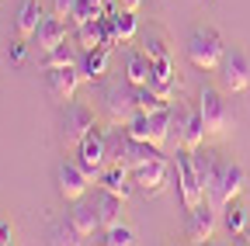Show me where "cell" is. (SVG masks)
<instances>
[{
    "instance_id": "cell-1",
    "label": "cell",
    "mask_w": 250,
    "mask_h": 246,
    "mask_svg": "<svg viewBox=\"0 0 250 246\" xmlns=\"http://www.w3.org/2000/svg\"><path fill=\"white\" fill-rule=\"evenodd\" d=\"M170 121H174V108H160V111H153V114H143L136 111L129 121H125V132H129L132 139L139 142H153V146H164L170 139Z\"/></svg>"
},
{
    "instance_id": "cell-2",
    "label": "cell",
    "mask_w": 250,
    "mask_h": 246,
    "mask_svg": "<svg viewBox=\"0 0 250 246\" xmlns=\"http://www.w3.org/2000/svg\"><path fill=\"white\" fill-rule=\"evenodd\" d=\"M188 59L198 66V70H219L226 59V45H223V35L212 32V28H198L188 42Z\"/></svg>"
},
{
    "instance_id": "cell-3",
    "label": "cell",
    "mask_w": 250,
    "mask_h": 246,
    "mask_svg": "<svg viewBox=\"0 0 250 246\" xmlns=\"http://www.w3.org/2000/svg\"><path fill=\"white\" fill-rule=\"evenodd\" d=\"M174 173H177V191H181V205L184 211H191L205 201V191H202V180L195 173V163H191V152L181 149L177 152V163H174Z\"/></svg>"
},
{
    "instance_id": "cell-4",
    "label": "cell",
    "mask_w": 250,
    "mask_h": 246,
    "mask_svg": "<svg viewBox=\"0 0 250 246\" xmlns=\"http://www.w3.org/2000/svg\"><path fill=\"white\" fill-rule=\"evenodd\" d=\"M198 111H202V121H205V132H215V135H219V132L233 129V111H229V104L223 101L219 90H212V87L202 90Z\"/></svg>"
},
{
    "instance_id": "cell-5",
    "label": "cell",
    "mask_w": 250,
    "mask_h": 246,
    "mask_svg": "<svg viewBox=\"0 0 250 246\" xmlns=\"http://www.w3.org/2000/svg\"><path fill=\"white\" fill-rule=\"evenodd\" d=\"M94 229H101V219H98V205H77L70 215H66V226L59 229V243H80L87 236H94Z\"/></svg>"
},
{
    "instance_id": "cell-6",
    "label": "cell",
    "mask_w": 250,
    "mask_h": 246,
    "mask_svg": "<svg viewBox=\"0 0 250 246\" xmlns=\"http://www.w3.org/2000/svg\"><path fill=\"white\" fill-rule=\"evenodd\" d=\"M191 163H195V173H198V180H202L205 201L212 205V198H215V191H219V180H223L226 163L219 160L215 152H202V149H195V152H191Z\"/></svg>"
},
{
    "instance_id": "cell-7",
    "label": "cell",
    "mask_w": 250,
    "mask_h": 246,
    "mask_svg": "<svg viewBox=\"0 0 250 246\" xmlns=\"http://www.w3.org/2000/svg\"><path fill=\"white\" fill-rule=\"evenodd\" d=\"M94 129H98V121H94L90 108H83V104L66 108V118H62V139H66V146H80Z\"/></svg>"
},
{
    "instance_id": "cell-8",
    "label": "cell",
    "mask_w": 250,
    "mask_h": 246,
    "mask_svg": "<svg viewBox=\"0 0 250 246\" xmlns=\"http://www.w3.org/2000/svg\"><path fill=\"white\" fill-rule=\"evenodd\" d=\"M77 160H80V167H83L90 177H98V173L104 170V163H108V139L94 129V132L77 146Z\"/></svg>"
},
{
    "instance_id": "cell-9",
    "label": "cell",
    "mask_w": 250,
    "mask_h": 246,
    "mask_svg": "<svg viewBox=\"0 0 250 246\" xmlns=\"http://www.w3.org/2000/svg\"><path fill=\"white\" fill-rule=\"evenodd\" d=\"M56 184H59V194L66 201H80L87 184H90V173L80 167V160H66L59 167V173H56Z\"/></svg>"
},
{
    "instance_id": "cell-10",
    "label": "cell",
    "mask_w": 250,
    "mask_h": 246,
    "mask_svg": "<svg viewBox=\"0 0 250 246\" xmlns=\"http://www.w3.org/2000/svg\"><path fill=\"white\" fill-rule=\"evenodd\" d=\"M132 177L136 184L146 191V194H160L167 188V177H170V163L164 156H156V160H146L139 167H132Z\"/></svg>"
},
{
    "instance_id": "cell-11",
    "label": "cell",
    "mask_w": 250,
    "mask_h": 246,
    "mask_svg": "<svg viewBox=\"0 0 250 246\" xmlns=\"http://www.w3.org/2000/svg\"><path fill=\"white\" fill-rule=\"evenodd\" d=\"M219 70H223V90H229V94H240L250 87V59L243 52H226Z\"/></svg>"
},
{
    "instance_id": "cell-12",
    "label": "cell",
    "mask_w": 250,
    "mask_h": 246,
    "mask_svg": "<svg viewBox=\"0 0 250 246\" xmlns=\"http://www.w3.org/2000/svg\"><path fill=\"white\" fill-rule=\"evenodd\" d=\"M243 184H247V173H243V167H236V163H226V170H223V180H219V191H215V198H212V208H215V211H226V205H233V201L240 198Z\"/></svg>"
},
{
    "instance_id": "cell-13",
    "label": "cell",
    "mask_w": 250,
    "mask_h": 246,
    "mask_svg": "<svg viewBox=\"0 0 250 246\" xmlns=\"http://www.w3.org/2000/svg\"><path fill=\"white\" fill-rule=\"evenodd\" d=\"M80 70L77 66H56V70H45V80H49V94L59 97V101H70L80 87Z\"/></svg>"
},
{
    "instance_id": "cell-14",
    "label": "cell",
    "mask_w": 250,
    "mask_h": 246,
    "mask_svg": "<svg viewBox=\"0 0 250 246\" xmlns=\"http://www.w3.org/2000/svg\"><path fill=\"white\" fill-rule=\"evenodd\" d=\"M188 215H191V222H188V236H191L195 243L212 239V232H215V208L208 201H202L198 208H191Z\"/></svg>"
},
{
    "instance_id": "cell-15",
    "label": "cell",
    "mask_w": 250,
    "mask_h": 246,
    "mask_svg": "<svg viewBox=\"0 0 250 246\" xmlns=\"http://www.w3.org/2000/svg\"><path fill=\"white\" fill-rule=\"evenodd\" d=\"M66 32H70V24L62 21L59 14H52V18H42L39 32H35V42H39L42 52H49V49H56V45L66 42Z\"/></svg>"
},
{
    "instance_id": "cell-16",
    "label": "cell",
    "mask_w": 250,
    "mask_h": 246,
    "mask_svg": "<svg viewBox=\"0 0 250 246\" xmlns=\"http://www.w3.org/2000/svg\"><path fill=\"white\" fill-rule=\"evenodd\" d=\"M156 97L170 101L174 97V66L170 59H160V63H149V83H146Z\"/></svg>"
},
{
    "instance_id": "cell-17",
    "label": "cell",
    "mask_w": 250,
    "mask_h": 246,
    "mask_svg": "<svg viewBox=\"0 0 250 246\" xmlns=\"http://www.w3.org/2000/svg\"><path fill=\"white\" fill-rule=\"evenodd\" d=\"M73 42H77L80 52H90V49L104 45V24H101V18H90V21L77 24L73 28Z\"/></svg>"
},
{
    "instance_id": "cell-18",
    "label": "cell",
    "mask_w": 250,
    "mask_h": 246,
    "mask_svg": "<svg viewBox=\"0 0 250 246\" xmlns=\"http://www.w3.org/2000/svg\"><path fill=\"white\" fill-rule=\"evenodd\" d=\"M39 24H42V4L39 0H24L21 4V11H18V38H35V32H39Z\"/></svg>"
},
{
    "instance_id": "cell-19",
    "label": "cell",
    "mask_w": 250,
    "mask_h": 246,
    "mask_svg": "<svg viewBox=\"0 0 250 246\" xmlns=\"http://www.w3.org/2000/svg\"><path fill=\"white\" fill-rule=\"evenodd\" d=\"M108 63H111V45H98V49H90V52H83V76L87 80H98V76H104L108 73Z\"/></svg>"
},
{
    "instance_id": "cell-20",
    "label": "cell",
    "mask_w": 250,
    "mask_h": 246,
    "mask_svg": "<svg viewBox=\"0 0 250 246\" xmlns=\"http://www.w3.org/2000/svg\"><path fill=\"white\" fill-rule=\"evenodd\" d=\"M129 170L132 167H125V163H115L108 170H101V188L111 191V194H122V198H129Z\"/></svg>"
},
{
    "instance_id": "cell-21",
    "label": "cell",
    "mask_w": 250,
    "mask_h": 246,
    "mask_svg": "<svg viewBox=\"0 0 250 246\" xmlns=\"http://www.w3.org/2000/svg\"><path fill=\"white\" fill-rule=\"evenodd\" d=\"M202 139H205V121H202V111L195 108L191 114H188V121H184V132H181V146H177V149L195 152V149L202 146Z\"/></svg>"
},
{
    "instance_id": "cell-22",
    "label": "cell",
    "mask_w": 250,
    "mask_h": 246,
    "mask_svg": "<svg viewBox=\"0 0 250 246\" xmlns=\"http://www.w3.org/2000/svg\"><path fill=\"white\" fill-rule=\"evenodd\" d=\"M108 108H111V118L115 121H122V125H125V121H129L139 108H136V94H132V90H125V94H122V90H111V94H108Z\"/></svg>"
},
{
    "instance_id": "cell-23",
    "label": "cell",
    "mask_w": 250,
    "mask_h": 246,
    "mask_svg": "<svg viewBox=\"0 0 250 246\" xmlns=\"http://www.w3.org/2000/svg\"><path fill=\"white\" fill-rule=\"evenodd\" d=\"M122 194H111V191H104L101 194V201H98V219H101V229H111V226H118L122 222Z\"/></svg>"
},
{
    "instance_id": "cell-24",
    "label": "cell",
    "mask_w": 250,
    "mask_h": 246,
    "mask_svg": "<svg viewBox=\"0 0 250 246\" xmlns=\"http://www.w3.org/2000/svg\"><path fill=\"white\" fill-rule=\"evenodd\" d=\"M108 21H111L115 45H118V42H129V38L136 35V28H139V24H136V11H122V7H118V11H115Z\"/></svg>"
},
{
    "instance_id": "cell-25",
    "label": "cell",
    "mask_w": 250,
    "mask_h": 246,
    "mask_svg": "<svg viewBox=\"0 0 250 246\" xmlns=\"http://www.w3.org/2000/svg\"><path fill=\"white\" fill-rule=\"evenodd\" d=\"M125 80H129L132 87H146V83H149V56H146V52H132V56H129Z\"/></svg>"
},
{
    "instance_id": "cell-26",
    "label": "cell",
    "mask_w": 250,
    "mask_h": 246,
    "mask_svg": "<svg viewBox=\"0 0 250 246\" xmlns=\"http://www.w3.org/2000/svg\"><path fill=\"white\" fill-rule=\"evenodd\" d=\"M132 94H136V108H139L143 114H153V111H160V108L170 104V101H164V97H156L149 87H132Z\"/></svg>"
},
{
    "instance_id": "cell-27",
    "label": "cell",
    "mask_w": 250,
    "mask_h": 246,
    "mask_svg": "<svg viewBox=\"0 0 250 246\" xmlns=\"http://www.w3.org/2000/svg\"><path fill=\"white\" fill-rule=\"evenodd\" d=\"M56 66H73V49L66 42L56 45V49H49L42 56V70H56Z\"/></svg>"
},
{
    "instance_id": "cell-28",
    "label": "cell",
    "mask_w": 250,
    "mask_h": 246,
    "mask_svg": "<svg viewBox=\"0 0 250 246\" xmlns=\"http://www.w3.org/2000/svg\"><path fill=\"white\" fill-rule=\"evenodd\" d=\"M104 243L108 246H129V243H136V232L129 229V226H111V229H104Z\"/></svg>"
},
{
    "instance_id": "cell-29",
    "label": "cell",
    "mask_w": 250,
    "mask_h": 246,
    "mask_svg": "<svg viewBox=\"0 0 250 246\" xmlns=\"http://www.w3.org/2000/svg\"><path fill=\"white\" fill-rule=\"evenodd\" d=\"M226 226H229V232H243L247 229V211L233 201V205H226Z\"/></svg>"
},
{
    "instance_id": "cell-30",
    "label": "cell",
    "mask_w": 250,
    "mask_h": 246,
    "mask_svg": "<svg viewBox=\"0 0 250 246\" xmlns=\"http://www.w3.org/2000/svg\"><path fill=\"white\" fill-rule=\"evenodd\" d=\"M146 56H149V63H160V59H170L167 45L160 38H146Z\"/></svg>"
},
{
    "instance_id": "cell-31",
    "label": "cell",
    "mask_w": 250,
    "mask_h": 246,
    "mask_svg": "<svg viewBox=\"0 0 250 246\" xmlns=\"http://www.w3.org/2000/svg\"><path fill=\"white\" fill-rule=\"evenodd\" d=\"M77 4H80V0H56V14H59V18H70Z\"/></svg>"
},
{
    "instance_id": "cell-32",
    "label": "cell",
    "mask_w": 250,
    "mask_h": 246,
    "mask_svg": "<svg viewBox=\"0 0 250 246\" xmlns=\"http://www.w3.org/2000/svg\"><path fill=\"white\" fill-rule=\"evenodd\" d=\"M11 59H14V63H21V59H24V38H18V42L11 45Z\"/></svg>"
},
{
    "instance_id": "cell-33",
    "label": "cell",
    "mask_w": 250,
    "mask_h": 246,
    "mask_svg": "<svg viewBox=\"0 0 250 246\" xmlns=\"http://www.w3.org/2000/svg\"><path fill=\"white\" fill-rule=\"evenodd\" d=\"M11 236H14V232H11V222H0V246H7Z\"/></svg>"
},
{
    "instance_id": "cell-34",
    "label": "cell",
    "mask_w": 250,
    "mask_h": 246,
    "mask_svg": "<svg viewBox=\"0 0 250 246\" xmlns=\"http://www.w3.org/2000/svg\"><path fill=\"white\" fill-rule=\"evenodd\" d=\"M118 7H122V11H139L143 0H118Z\"/></svg>"
}]
</instances>
